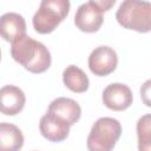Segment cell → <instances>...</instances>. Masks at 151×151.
<instances>
[{"instance_id": "cell-9", "label": "cell", "mask_w": 151, "mask_h": 151, "mask_svg": "<svg viewBox=\"0 0 151 151\" xmlns=\"http://www.w3.org/2000/svg\"><path fill=\"white\" fill-rule=\"evenodd\" d=\"M1 112L6 116L20 113L25 106L26 97L21 88L14 85H5L0 90Z\"/></svg>"}, {"instance_id": "cell-3", "label": "cell", "mask_w": 151, "mask_h": 151, "mask_svg": "<svg viewBox=\"0 0 151 151\" xmlns=\"http://www.w3.org/2000/svg\"><path fill=\"white\" fill-rule=\"evenodd\" d=\"M70 0H41L32 24L39 34L52 33L70 13Z\"/></svg>"}, {"instance_id": "cell-16", "label": "cell", "mask_w": 151, "mask_h": 151, "mask_svg": "<svg viewBox=\"0 0 151 151\" xmlns=\"http://www.w3.org/2000/svg\"><path fill=\"white\" fill-rule=\"evenodd\" d=\"M117 0H90V2H92L93 5H96L99 9H101L103 12H107L110 11Z\"/></svg>"}, {"instance_id": "cell-4", "label": "cell", "mask_w": 151, "mask_h": 151, "mask_svg": "<svg viewBox=\"0 0 151 151\" xmlns=\"http://www.w3.org/2000/svg\"><path fill=\"white\" fill-rule=\"evenodd\" d=\"M122 134L120 123L111 117H101L94 122L87 137V149L91 151L112 150Z\"/></svg>"}, {"instance_id": "cell-5", "label": "cell", "mask_w": 151, "mask_h": 151, "mask_svg": "<svg viewBox=\"0 0 151 151\" xmlns=\"http://www.w3.org/2000/svg\"><path fill=\"white\" fill-rule=\"evenodd\" d=\"M88 68L98 77H105L112 73L118 65V55L110 46H98L88 55Z\"/></svg>"}, {"instance_id": "cell-15", "label": "cell", "mask_w": 151, "mask_h": 151, "mask_svg": "<svg viewBox=\"0 0 151 151\" xmlns=\"http://www.w3.org/2000/svg\"><path fill=\"white\" fill-rule=\"evenodd\" d=\"M140 98L145 106L151 107V79L144 81L140 87Z\"/></svg>"}, {"instance_id": "cell-8", "label": "cell", "mask_w": 151, "mask_h": 151, "mask_svg": "<svg viewBox=\"0 0 151 151\" xmlns=\"http://www.w3.org/2000/svg\"><path fill=\"white\" fill-rule=\"evenodd\" d=\"M71 125L59 116L47 111L39 123V130L44 138L50 142H63L68 137Z\"/></svg>"}, {"instance_id": "cell-2", "label": "cell", "mask_w": 151, "mask_h": 151, "mask_svg": "<svg viewBox=\"0 0 151 151\" xmlns=\"http://www.w3.org/2000/svg\"><path fill=\"white\" fill-rule=\"evenodd\" d=\"M118 24L138 33L151 31V2L144 0H124L117 9Z\"/></svg>"}, {"instance_id": "cell-11", "label": "cell", "mask_w": 151, "mask_h": 151, "mask_svg": "<svg viewBox=\"0 0 151 151\" xmlns=\"http://www.w3.org/2000/svg\"><path fill=\"white\" fill-rule=\"evenodd\" d=\"M0 29L2 38L6 41L12 42L17 38L26 34V21L22 15L8 12L1 15Z\"/></svg>"}, {"instance_id": "cell-1", "label": "cell", "mask_w": 151, "mask_h": 151, "mask_svg": "<svg viewBox=\"0 0 151 151\" xmlns=\"http://www.w3.org/2000/svg\"><path fill=\"white\" fill-rule=\"evenodd\" d=\"M12 58L32 73H42L51 66V53L40 41L32 39L27 34L17 38L11 42Z\"/></svg>"}, {"instance_id": "cell-14", "label": "cell", "mask_w": 151, "mask_h": 151, "mask_svg": "<svg viewBox=\"0 0 151 151\" xmlns=\"http://www.w3.org/2000/svg\"><path fill=\"white\" fill-rule=\"evenodd\" d=\"M138 150L151 151V113L142 116L137 122Z\"/></svg>"}, {"instance_id": "cell-7", "label": "cell", "mask_w": 151, "mask_h": 151, "mask_svg": "<svg viewBox=\"0 0 151 151\" xmlns=\"http://www.w3.org/2000/svg\"><path fill=\"white\" fill-rule=\"evenodd\" d=\"M103 11L92 2L80 5L74 15V25L79 31L85 33L98 32L103 25Z\"/></svg>"}, {"instance_id": "cell-6", "label": "cell", "mask_w": 151, "mask_h": 151, "mask_svg": "<svg viewBox=\"0 0 151 151\" xmlns=\"http://www.w3.org/2000/svg\"><path fill=\"white\" fill-rule=\"evenodd\" d=\"M101 99L107 109L112 111H124L131 106L133 96L127 85L112 83L105 87Z\"/></svg>"}, {"instance_id": "cell-13", "label": "cell", "mask_w": 151, "mask_h": 151, "mask_svg": "<svg viewBox=\"0 0 151 151\" xmlns=\"http://www.w3.org/2000/svg\"><path fill=\"white\" fill-rule=\"evenodd\" d=\"M24 145V136L20 129L9 123L0 124V149L4 151H18Z\"/></svg>"}, {"instance_id": "cell-10", "label": "cell", "mask_w": 151, "mask_h": 151, "mask_svg": "<svg viewBox=\"0 0 151 151\" xmlns=\"http://www.w3.org/2000/svg\"><path fill=\"white\" fill-rule=\"evenodd\" d=\"M47 111L65 119L71 126L74 125L81 116V109L79 104L76 100L66 97H59L52 100L48 105Z\"/></svg>"}, {"instance_id": "cell-12", "label": "cell", "mask_w": 151, "mask_h": 151, "mask_svg": "<svg viewBox=\"0 0 151 151\" xmlns=\"http://www.w3.org/2000/svg\"><path fill=\"white\" fill-rule=\"evenodd\" d=\"M64 85L74 93H84L88 90L90 80L86 73L74 65H68L63 72Z\"/></svg>"}]
</instances>
